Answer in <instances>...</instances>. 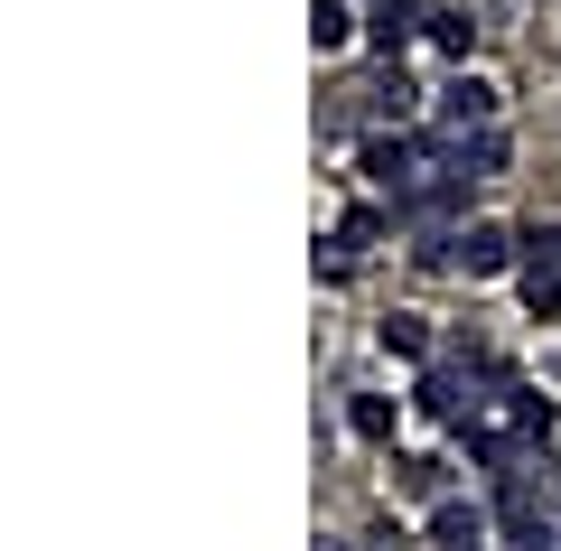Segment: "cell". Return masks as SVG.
<instances>
[{"instance_id":"14","label":"cell","mask_w":561,"mask_h":551,"mask_svg":"<svg viewBox=\"0 0 561 551\" xmlns=\"http://www.w3.org/2000/svg\"><path fill=\"white\" fill-rule=\"evenodd\" d=\"M524 262H552V272H561V225H542V234L524 243Z\"/></svg>"},{"instance_id":"12","label":"cell","mask_w":561,"mask_h":551,"mask_svg":"<svg viewBox=\"0 0 561 551\" xmlns=\"http://www.w3.org/2000/svg\"><path fill=\"white\" fill-rule=\"evenodd\" d=\"M402 486H412V495H440V458H402Z\"/></svg>"},{"instance_id":"1","label":"cell","mask_w":561,"mask_h":551,"mask_svg":"<svg viewBox=\"0 0 561 551\" xmlns=\"http://www.w3.org/2000/svg\"><path fill=\"white\" fill-rule=\"evenodd\" d=\"M431 159H440L449 177H496L505 169V131H440V140H431Z\"/></svg>"},{"instance_id":"5","label":"cell","mask_w":561,"mask_h":551,"mask_svg":"<svg viewBox=\"0 0 561 551\" xmlns=\"http://www.w3.org/2000/svg\"><path fill=\"white\" fill-rule=\"evenodd\" d=\"M431 542H440V551H478L486 542V514L478 505H440V514H431Z\"/></svg>"},{"instance_id":"7","label":"cell","mask_w":561,"mask_h":551,"mask_svg":"<svg viewBox=\"0 0 561 551\" xmlns=\"http://www.w3.org/2000/svg\"><path fill=\"white\" fill-rule=\"evenodd\" d=\"M524 309H534V318H561V272H552V262H524Z\"/></svg>"},{"instance_id":"3","label":"cell","mask_w":561,"mask_h":551,"mask_svg":"<svg viewBox=\"0 0 561 551\" xmlns=\"http://www.w3.org/2000/svg\"><path fill=\"white\" fill-rule=\"evenodd\" d=\"M440 122L449 131H496V84L486 76H449L440 84Z\"/></svg>"},{"instance_id":"9","label":"cell","mask_w":561,"mask_h":551,"mask_svg":"<svg viewBox=\"0 0 561 551\" xmlns=\"http://www.w3.org/2000/svg\"><path fill=\"white\" fill-rule=\"evenodd\" d=\"M383 355H431V328H421V318H383Z\"/></svg>"},{"instance_id":"15","label":"cell","mask_w":561,"mask_h":551,"mask_svg":"<svg viewBox=\"0 0 561 551\" xmlns=\"http://www.w3.org/2000/svg\"><path fill=\"white\" fill-rule=\"evenodd\" d=\"M328 551H337V542H328Z\"/></svg>"},{"instance_id":"2","label":"cell","mask_w":561,"mask_h":551,"mask_svg":"<svg viewBox=\"0 0 561 551\" xmlns=\"http://www.w3.org/2000/svg\"><path fill=\"white\" fill-rule=\"evenodd\" d=\"M421 159H431V140H365V177H375V187H393V197H412L421 187Z\"/></svg>"},{"instance_id":"8","label":"cell","mask_w":561,"mask_h":551,"mask_svg":"<svg viewBox=\"0 0 561 551\" xmlns=\"http://www.w3.org/2000/svg\"><path fill=\"white\" fill-rule=\"evenodd\" d=\"M309 38H319V47H346V38H356V10H346V0H319V10H309Z\"/></svg>"},{"instance_id":"6","label":"cell","mask_w":561,"mask_h":551,"mask_svg":"<svg viewBox=\"0 0 561 551\" xmlns=\"http://www.w3.org/2000/svg\"><path fill=\"white\" fill-rule=\"evenodd\" d=\"M365 38H375L383 57H402V38H412V0H375V20H365Z\"/></svg>"},{"instance_id":"4","label":"cell","mask_w":561,"mask_h":551,"mask_svg":"<svg viewBox=\"0 0 561 551\" xmlns=\"http://www.w3.org/2000/svg\"><path fill=\"white\" fill-rule=\"evenodd\" d=\"M524 243L505 234V225H468V234H449V262H459L468 280H486V272H505V262H515Z\"/></svg>"},{"instance_id":"10","label":"cell","mask_w":561,"mask_h":551,"mask_svg":"<svg viewBox=\"0 0 561 551\" xmlns=\"http://www.w3.org/2000/svg\"><path fill=\"white\" fill-rule=\"evenodd\" d=\"M431 38H440L449 57H468V38H478V20H468V10H431Z\"/></svg>"},{"instance_id":"11","label":"cell","mask_w":561,"mask_h":551,"mask_svg":"<svg viewBox=\"0 0 561 551\" xmlns=\"http://www.w3.org/2000/svg\"><path fill=\"white\" fill-rule=\"evenodd\" d=\"M346 421H356L365 439H393V402H383V393H356V412H346Z\"/></svg>"},{"instance_id":"13","label":"cell","mask_w":561,"mask_h":551,"mask_svg":"<svg viewBox=\"0 0 561 551\" xmlns=\"http://www.w3.org/2000/svg\"><path fill=\"white\" fill-rule=\"evenodd\" d=\"M375 234H383V206H356V216H346V234H337V243H375Z\"/></svg>"}]
</instances>
